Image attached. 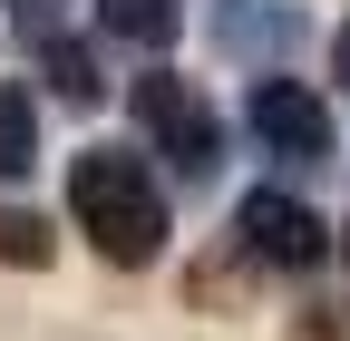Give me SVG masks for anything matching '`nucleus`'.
Listing matches in <instances>:
<instances>
[{"label":"nucleus","mask_w":350,"mask_h":341,"mask_svg":"<svg viewBox=\"0 0 350 341\" xmlns=\"http://www.w3.org/2000/svg\"><path fill=\"white\" fill-rule=\"evenodd\" d=\"M68 215H78V234L107 253V264H156L165 253V234H175V215H165V186H156V166L137 156V147H78V166H68Z\"/></svg>","instance_id":"nucleus-1"},{"label":"nucleus","mask_w":350,"mask_h":341,"mask_svg":"<svg viewBox=\"0 0 350 341\" xmlns=\"http://www.w3.org/2000/svg\"><path fill=\"white\" fill-rule=\"evenodd\" d=\"M234 244L253 253V264H273V273H312L321 253H331V225H321L301 195H282V186H253V195L234 205Z\"/></svg>","instance_id":"nucleus-2"},{"label":"nucleus","mask_w":350,"mask_h":341,"mask_svg":"<svg viewBox=\"0 0 350 341\" xmlns=\"http://www.w3.org/2000/svg\"><path fill=\"white\" fill-rule=\"evenodd\" d=\"M137 127L156 137L165 166H185V176H204V166H214V117H204V98H195V78L146 68V78H137Z\"/></svg>","instance_id":"nucleus-3"},{"label":"nucleus","mask_w":350,"mask_h":341,"mask_svg":"<svg viewBox=\"0 0 350 341\" xmlns=\"http://www.w3.org/2000/svg\"><path fill=\"white\" fill-rule=\"evenodd\" d=\"M243 117H253V137H262L273 166H321V156H331V108H321L312 88H292V78H262Z\"/></svg>","instance_id":"nucleus-4"},{"label":"nucleus","mask_w":350,"mask_h":341,"mask_svg":"<svg viewBox=\"0 0 350 341\" xmlns=\"http://www.w3.org/2000/svg\"><path fill=\"white\" fill-rule=\"evenodd\" d=\"M39 166V108L0 78V176H29Z\"/></svg>","instance_id":"nucleus-5"},{"label":"nucleus","mask_w":350,"mask_h":341,"mask_svg":"<svg viewBox=\"0 0 350 341\" xmlns=\"http://www.w3.org/2000/svg\"><path fill=\"white\" fill-rule=\"evenodd\" d=\"M107 29L137 39V49H165L175 39V0H107Z\"/></svg>","instance_id":"nucleus-6"},{"label":"nucleus","mask_w":350,"mask_h":341,"mask_svg":"<svg viewBox=\"0 0 350 341\" xmlns=\"http://www.w3.org/2000/svg\"><path fill=\"white\" fill-rule=\"evenodd\" d=\"M49 78H59V98H107V78H98V59H88V49H68V39H49Z\"/></svg>","instance_id":"nucleus-7"},{"label":"nucleus","mask_w":350,"mask_h":341,"mask_svg":"<svg viewBox=\"0 0 350 341\" xmlns=\"http://www.w3.org/2000/svg\"><path fill=\"white\" fill-rule=\"evenodd\" d=\"M0 264H49V225L10 205V215H0Z\"/></svg>","instance_id":"nucleus-8"},{"label":"nucleus","mask_w":350,"mask_h":341,"mask_svg":"<svg viewBox=\"0 0 350 341\" xmlns=\"http://www.w3.org/2000/svg\"><path fill=\"white\" fill-rule=\"evenodd\" d=\"M331 68H340V88H350V20H340V39H331Z\"/></svg>","instance_id":"nucleus-9"},{"label":"nucleus","mask_w":350,"mask_h":341,"mask_svg":"<svg viewBox=\"0 0 350 341\" xmlns=\"http://www.w3.org/2000/svg\"><path fill=\"white\" fill-rule=\"evenodd\" d=\"M10 10H20V20H29V29H39V20H49V10H59V0H10Z\"/></svg>","instance_id":"nucleus-10"}]
</instances>
